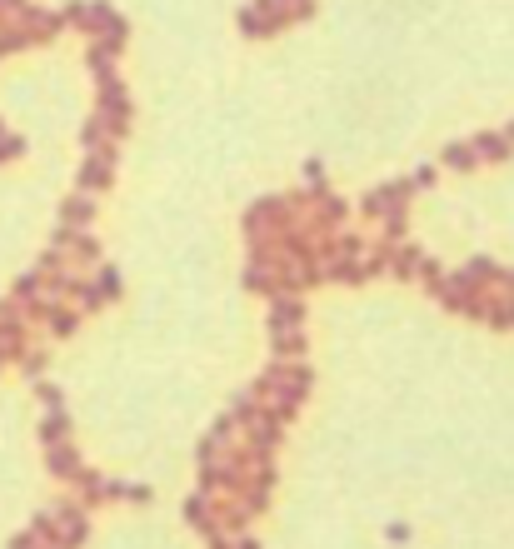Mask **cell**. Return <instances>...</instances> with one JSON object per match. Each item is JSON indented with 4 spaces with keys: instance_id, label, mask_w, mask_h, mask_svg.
<instances>
[{
    "instance_id": "obj_1",
    "label": "cell",
    "mask_w": 514,
    "mask_h": 549,
    "mask_svg": "<svg viewBox=\"0 0 514 549\" xmlns=\"http://www.w3.org/2000/svg\"><path fill=\"white\" fill-rule=\"evenodd\" d=\"M309 385H315V369L305 360H270L255 389H260V399H270V409L280 420H295V409L309 399Z\"/></svg>"
},
{
    "instance_id": "obj_2",
    "label": "cell",
    "mask_w": 514,
    "mask_h": 549,
    "mask_svg": "<svg viewBox=\"0 0 514 549\" xmlns=\"http://www.w3.org/2000/svg\"><path fill=\"white\" fill-rule=\"evenodd\" d=\"M299 215V200L295 195H270L260 200V205H250V215H245V235L260 240V235H280V230H290Z\"/></svg>"
},
{
    "instance_id": "obj_3",
    "label": "cell",
    "mask_w": 514,
    "mask_h": 549,
    "mask_svg": "<svg viewBox=\"0 0 514 549\" xmlns=\"http://www.w3.org/2000/svg\"><path fill=\"white\" fill-rule=\"evenodd\" d=\"M435 300H445L455 315H469V320H485V310H489V295L479 290V285H469L459 270L435 285Z\"/></svg>"
},
{
    "instance_id": "obj_4",
    "label": "cell",
    "mask_w": 514,
    "mask_h": 549,
    "mask_svg": "<svg viewBox=\"0 0 514 549\" xmlns=\"http://www.w3.org/2000/svg\"><path fill=\"white\" fill-rule=\"evenodd\" d=\"M56 524H60L56 549H80L85 534H90V520H85V504H80V500L60 504V510H56Z\"/></svg>"
},
{
    "instance_id": "obj_5",
    "label": "cell",
    "mask_w": 514,
    "mask_h": 549,
    "mask_svg": "<svg viewBox=\"0 0 514 549\" xmlns=\"http://www.w3.org/2000/svg\"><path fill=\"white\" fill-rule=\"evenodd\" d=\"M115 295H121V274H115L110 265H100L95 270V280L85 285L80 280V290H75V300H80V310H100V305H110Z\"/></svg>"
},
{
    "instance_id": "obj_6",
    "label": "cell",
    "mask_w": 514,
    "mask_h": 549,
    "mask_svg": "<svg viewBox=\"0 0 514 549\" xmlns=\"http://www.w3.org/2000/svg\"><path fill=\"white\" fill-rule=\"evenodd\" d=\"M299 325H305V300H299L295 290L275 295V300H270V335H280V330H299Z\"/></svg>"
},
{
    "instance_id": "obj_7",
    "label": "cell",
    "mask_w": 514,
    "mask_h": 549,
    "mask_svg": "<svg viewBox=\"0 0 514 549\" xmlns=\"http://www.w3.org/2000/svg\"><path fill=\"white\" fill-rule=\"evenodd\" d=\"M46 460H50V474H56V480H75V474L85 470L70 440H56V445H46Z\"/></svg>"
},
{
    "instance_id": "obj_8",
    "label": "cell",
    "mask_w": 514,
    "mask_h": 549,
    "mask_svg": "<svg viewBox=\"0 0 514 549\" xmlns=\"http://www.w3.org/2000/svg\"><path fill=\"white\" fill-rule=\"evenodd\" d=\"M185 524H190V530H200V534L220 530L215 504H210V494H205V490H200V494H190V500H185Z\"/></svg>"
},
{
    "instance_id": "obj_9",
    "label": "cell",
    "mask_w": 514,
    "mask_h": 549,
    "mask_svg": "<svg viewBox=\"0 0 514 549\" xmlns=\"http://www.w3.org/2000/svg\"><path fill=\"white\" fill-rule=\"evenodd\" d=\"M245 290H255V295H265V300H275V295H285V274H280V270L245 265Z\"/></svg>"
},
{
    "instance_id": "obj_10",
    "label": "cell",
    "mask_w": 514,
    "mask_h": 549,
    "mask_svg": "<svg viewBox=\"0 0 514 549\" xmlns=\"http://www.w3.org/2000/svg\"><path fill=\"white\" fill-rule=\"evenodd\" d=\"M305 330H280V335H270V350H275V360H299L305 355Z\"/></svg>"
},
{
    "instance_id": "obj_11",
    "label": "cell",
    "mask_w": 514,
    "mask_h": 549,
    "mask_svg": "<svg viewBox=\"0 0 514 549\" xmlns=\"http://www.w3.org/2000/svg\"><path fill=\"white\" fill-rule=\"evenodd\" d=\"M70 435V415H66V405H50L46 409V420H40V440L46 445H56V440H66Z\"/></svg>"
},
{
    "instance_id": "obj_12",
    "label": "cell",
    "mask_w": 514,
    "mask_h": 549,
    "mask_svg": "<svg viewBox=\"0 0 514 549\" xmlns=\"http://www.w3.org/2000/svg\"><path fill=\"white\" fill-rule=\"evenodd\" d=\"M70 484L80 490V504H105V500H110V494H105V480H100L95 470H80Z\"/></svg>"
},
{
    "instance_id": "obj_13",
    "label": "cell",
    "mask_w": 514,
    "mask_h": 549,
    "mask_svg": "<svg viewBox=\"0 0 514 549\" xmlns=\"http://www.w3.org/2000/svg\"><path fill=\"white\" fill-rule=\"evenodd\" d=\"M225 415H230L235 425H250V420L260 415V389H245V395H235V399H230V409H225Z\"/></svg>"
},
{
    "instance_id": "obj_14",
    "label": "cell",
    "mask_w": 514,
    "mask_h": 549,
    "mask_svg": "<svg viewBox=\"0 0 514 549\" xmlns=\"http://www.w3.org/2000/svg\"><path fill=\"white\" fill-rule=\"evenodd\" d=\"M485 325H495V330H514V290H509V295H499V300H489Z\"/></svg>"
},
{
    "instance_id": "obj_15",
    "label": "cell",
    "mask_w": 514,
    "mask_h": 549,
    "mask_svg": "<svg viewBox=\"0 0 514 549\" xmlns=\"http://www.w3.org/2000/svg\"><path fill=\"white\" fill-rule=\"evenodd\" d=\"M390 270L400 274V280H420L425 255H420V250H394V255H390Z\"/></svg>"
},
{
    "instance_id": "obj_16",
    "label": "cell",
    "mask_w": 514,
    "mask_h": 549,
    "mask_svg": "<svg viewBox=\"0 0 514 549\" xmlns=\"http://www.w3.org/2000/svg\"><path fill=\"white\" fill-rule=\"evenodd\" d=\"M459 274H465L469 285H479V290H485V285L499 280V265H495V260H469V265L459 270Z\"/></svg>"
},
{
    "instance_id": "obj_17",
    "label": "cell",
    "mask_w": 514,
    "mask_h": 549,
    "mask_svg": "<svg viewBox=\"0 0 514 549\" xmlns=\"http://www.w3.org/2000/svg\"><path fill=\"white\" fill-rule=\"evenodd\" d=\"M60 215H66V225H70V230H80V225H90L95 205H90L85 195H75V200H66V210H60Z\"/></svg>"
},
{
    "instance_id": "obj_18",
    "label": "cell",
    "mask_w": 514,
    "mask_h": 549,
    "mask_svg": "<svg viewBox=\"0 0 514 549\" xmlns=\"http://www.w3.org/2000/svg\"><path fill=\"white\" fill-rule=\"evenodd\" d=\"M5 335H26V325H20V305L16 300H0V340Z\"/></svg>"
},
{
    "instance_id": "obj_19",
    "label": "cell",
    "mask_w": 514,
    "mask_h": 549,
    "mask_svg": "<svg viewBox=\"0 0 514 549\" xmlns=\"http://www.w3.org/2000/svg\"><path fill=\"white\" fill-rule=\"evenodd\" d=\"M80 185H85V190H105V185H110V165H105V161H90V165L80 171Z\"/></svg>"
},
{
    "instance_id": "obj_20",
    "label": "cell",
    "mask_w": 514,
    "mask_h": 549,
    "mask_svg": "<svg viewBox=\"0 0 514 549\" xmlns=\"http://www.w3.org/2000/svg\"><path fill=\"white\" fill-rule=\"evenodd\" d=\"M404 225H410V220H404V205L384 210V240H390V245H400V240H404Z\"/></svg>"
},
{
    "instance_id": "obj_21",
    "label": "cell",
    "mask_w": 514,
    "mask_h": 549,
    "mask_svg": "<svg viewBox=\"0 0 514 549\" xmlns=\"http://www.w3.org/2000/svg\"><path fill=\"white\" fill-rule=\"evenodd\" d=\"M30 534H36V540H50V544H56V534H60V524H56V510H40L36 520H30Z\"/></svg>"
},
{
    "instance_id": "obj_22",
    "label": "cell",
    "mask_w": 514,
    "mask_h": 549,
    "mask_svg": "<svg viewBox=\"0 0 514 549\" xmlns=\"http://www.w3.org/2000/svg\"><path fill=\"white\" fill-rule=\"evenodd\" d=\"M479 155H489V161H505V155H509V145L499 140V135H485V140H479Z\"/></svg>"
},
{
    "instance_id": "obj_23",
    "label": "cell",
    "mask_w": 514,
    "mask_h": 549,
    "mask_svg": "<svg viewBox=\"0 0 514 549\" xmlns=\"http://www.w3.org/2000/svg\"><path fill=\"white\" fill-rule=\"evenodd\" d=\"M20 369L26 375H46V350H26L20 355Z\"/></svg>"
},
{
    "instance_id": "obj_24",
    "label": "cell",
    "mask_w": 514,
    "mask_h": 549,
    "mask_svg": "<svg viewBox=\"0 0 514 549\" xmlns=\"http://www.w3.org/2000/svg\"><path fill=\"white\" fill-rule=\"evenodd\" d=\"M36 395L46 399V409H50V405H66V395H60V385H50V379H36Z\"/></svg>"
},
{
    "instance_id": "obj_25",
    "label": "cell",
    "mask_w": 514,
    "mask_h": 549,
    "mask_svg": "<svg viewBox=\"0 0 514 549\" xmlns=\"http://www.w3.org/2000/svg\"><path fill=\"white\" fill-rule=\"evenodd\" d=\"M230 435H235V420H230V415H220V420H215V430H210V440H215V445L225 450V445H230Z\"/></svg>"
},
{
    "instance_id": "obj_26",
    "label": "cell",
    "mask_w": 514,
    "mask_h": 549,
    "mask_svg": "<svg viewBox=\"0 0 514 549\" xmlns=\"http://www.w3.org/2000/svg\"><path fill=\"white\" fill-rule=\"evenodd\" d=\"M445 161L455 165V171H469V165H475V150H465V145H455V150H449Z\"/></svg>"
},
{
    "instance_id": "obj_27",
    "label": "cell",
    "mask_w": 514,
    "mask_h": 549,
    "mask_svg": "<svg viewBox=\"0 0 514 549\" xmlns=\"http://www.w3.org/2000/svg\"><path fill=\"white\" fill-rule=\"evenodd\" d=\"M10 549H40V540L26 530V534H16V544H10Z\"/></svg>"
},
{
    "instance_id": "obj_28",
    "label": "cell",
    "mask_w": 514,
    "mask_h": 549,
    "mask_svg": "<svg viewBox=\"0 0 514 549\" xmlns=\"http://www.w3.org/2000/svg\"><path fill=\"white\" fill-rule=\"evenodd\" d=\"M235 549H260V540L255 534H235Z\"/></svg>"
},
{
    "instance_id": "obj_29",
    "label": "cell",
    "mask_w": 514,
    "mask_h": 549,
    "mask_svg": "<svg viewBox=\"0 0 514 549\" xmlns=\"http://www.w3.org/2000/svg\"><path fill=\"white\" fill-rule=\"evenodd\" d=\"M499 285H505V290H514V270H499Z\"/></svg>"
},
{
    "instance_id": "obj_30",
    "label": "cell",
    "mask_w": 514,
    "mask_h": 549,
    "mask_svg": "<svg viewBox=\"0 0 514 549\" xmlns=\"http://www.w3.org/2000/svg\"><path fill=\"white\" fill-rule=\"evenodd\" d=\"M0 365H5V360H0Z\"/></svg>"
},
{
    "instance_id": "obj_31",
    "label": "cell",
    "mask_w": 514,
    "mask_h": 549,
    "mask_svg": "<svg viewBox=\"0 0 514 549\" xmlns=\"http://www.w3.org/2000/svg\"><path fill=\"white\" fill-rule=\"evenodd\" d=\"M50 549H56V544H50Z\"/></svg>"
}]
</instances>
